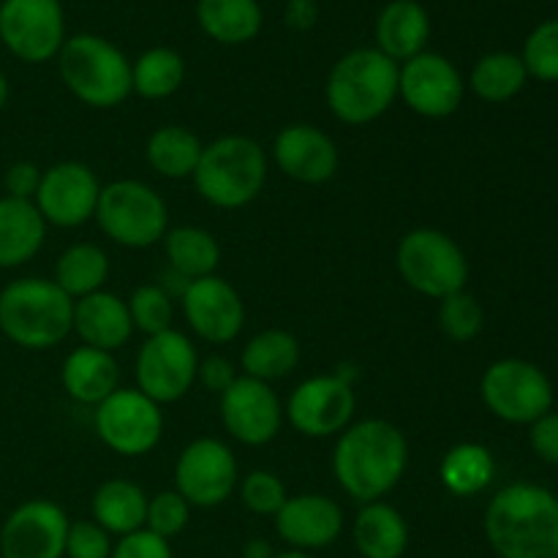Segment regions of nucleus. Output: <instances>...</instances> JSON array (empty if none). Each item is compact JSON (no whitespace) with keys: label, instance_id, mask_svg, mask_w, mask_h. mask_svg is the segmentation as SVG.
Wrapping results in <instances>:
<instances>
[{"label":"nucleus","instance_id":"32","mask_svg":"<svg viewBox=\"0 0 558 558\" xmlns=\"http://www.w3.org/2000/svg\"><path fill=\"white\" fill-rule=\"evenodd\" d=\"M196 20L218 44H245L262 31V9L256 0H199Z\"/></svg>","mask_w":558,"mask_h":558},{"label":"nucleus","instance_id":"27","mask_svg":"<svg viewBox=\"0 0 558 558\" xmlns=\"http://www.w3.org/2000/svg\"><path fill=\"white\" fill-rule=\"evenodd\" d=\"M93 521L112 537H125L145 529L147 494L136 483L123 477L107 480L96 488L90 501Z\"/></svg>","mask_w":558,"mask_h":558},{"label":"nucleus","instance_id":"15","mask_svg":"<svg viewBox=\"0 0 558 558\" xmlns=\"http://www.w3.org/2000/svg\"><path fill=\"white\" fill-rule=\"evenodd\" d=\"M101 189V180L87 163L60 161L41 172L33 205L47 227L76 229L96 216Z\"/></svg>","mask_w":558,"mask_h":558},{"label":"nucleus","instance_id":"1","mask_svg":"<svg viewBox=\"0 0 558 558\" xmlns=\"http://www.w3.org/2000/svg\"><path fill=\"white\" fill-rule=\"evenodd\" d=\"M409 469V441L398 425L381 417L360 420L338 434L332 474L343 494L360 505L381 501Z\"/></svg>","mask_w":558,"mask_h":558},{"label":"nucleus","instance_id":"29","mask_svg":"<svg viewBox=\"0 0 558 558\" xmlns=\"http://www.w3.org/2000/svg\"><path fill=\"white\" fill-rule=\"evenodd\" d=\"M161 243L169 272L185 278V281L216 276L218 265H221V245H218L216 234L202 227H169Z\"/></svg>","mask_w":558,"mask_h":558},{"label":"nucleus","instance_id":"42","mask_svg":"<svg viewBox=\"0 0 558 558\" xmlns=\"http://www.w3.org/2000/svg\"><path fill=\"white\" fill-rule=\"evenodd\" d=\"M109 558H174L172 545L169 539L158 537V534L140 529L134 534H125L118 537V543L112 545V556Z\"/></svg>","mask_w":558,"mask_h":558},{"label":"nucleus","instance_id":"35","mask_svg":"<svg viewBox=\"0 0 558 558\" xmlns=\"http://www.w3.org/2000/svg\"><path fill=\"white\" fill-rule=\"evenodd\" d=\"M526 80L529 74L521 54L490 52L474 63L472 76H469V87L483 101L505 104L523 90Z\"/></svg>","mask_w":558,"mask_h":558},{"label":"nucleus","instance_id":"22","mask_svg":"<svg viewBox=\"0 0 558 558\" xmlns=\"http://www.w3.org/2000/svg\"><path fill=\"white\" fill-rule=\"evenodd\" d=\"M71 332L80 336L82 347L114 354L134 336L129 305H125L123 298L107 292V289L74 300V327H71Z\"/></svg>","mask_w":558,"mask_h":558},{"label":"nucleus","instance_id":"25","mask_svg":"<svg viewBox=\"0 0 558 558\" xmlns=\"http://www.w3.org/2000/svg\"><path fill=\"white\" fill-rule=\"evenodd\" d=\"M47 240V221L33 202L0 196V270L27 265Z\"/></svg>","mask_w":558,"mask_h":558},{"label":"nucleus","instance_id":"7","mask_svg":"<svg viewBox=\"0 0 558 558\" xmlns=\"http://www.w3.org/2000/svg\"><path fill=\"white\" fill-rule=\"evenodd\" d=\"M396 267L412 292L430 300L463 292L469 283L466 254L441 229L420 227L403 234L396 248Z\"/></svg>","mask_w":558,"mask_h":558},{"label":"nucleus","instance_id":"33","mask_svg":"<svg viewBox=\"0 0 558 558\" xmlns=\"http://www.w3.org/2000/svg\"><path fill=\"white\" fill-rule=\"evenodd\" d=\"M109 278V256L96 243H74L60 254L54 265L52 281L69 294L71 300H82L87 294L101 292Z\"/></svg>","mask_w":558,"mask_h":558},{"label":"nucleus","instance_id":"49","mask_svg":"<svg viewBox=\"0 0 558 558\" xmlns=\"http://www.w3.org/2000/svg\"><path fill=\"white\" fill-rule=\"evenodd\" d=\"M276 558H311L303 550H283V554H276Z\"/></svg>","mask_w":558,"mask_h":558},{"label":"nucleus","instance_id":"14","mask_svg":"<svg viewBox=\"0 0 558 558\" xmlns=\"http://www.w3.org/2000/svg\"><path fill=\"white\" fill-rule=\"evenodd\" d=\"M0 41L25 63H47L65 44V20L60 0H3Z\"/></svg>","mask_w":558,"mask_h":558},{"label":"nucleus","instance_id":"20","mask_svg":"<svg viewBox=\"0 0 558 558\" xmlns=\"http://www.w3.org/2000/svg\"><path fill=\"white\" fill-rule=\"evenodd\" d=\"M272 161L289 180L303 185H322L341 167V153L330 134L311 123H289L272 142Z\"/></svg>","mask_w":558,"mask_h":558},{"label":"nucleus","instance_id":"45","mask_svg":"<svg viewBox=\"0 0 558 558\" xmlns=\"http://www.w3.org/2000/svg\"><path fill=\"white\" fill-rule=\"evenodd\" d=\"M238 379V371H234L232 360L221 357V354H210V357L199 360V371H196V381H199L205 390L218 392L229 390V385Z\"/></svg>","mask_w":558,"mask_h":558},{"label":"nucleus","instance_id":"5","mask_svg":"<svg viewBox=\"0 0 558 558\" xmlns=\"http://www.w3.org/2000/svg\"><path fill=\"white\" fill-rule=\"evenodd\" d=\"M265 147L243 134H227L202 147L194 172V185L207 205L218 210L248 207L267 183Z\"/></svg>","mask_w":558,"mask_h":558},{"label":"nucleus","instance_id":"48","mask_svg":"<svg viewBox=\"0 0 558 558\" xmlns=\"http://www.w3.org/2000/svg\"><path fill=\"white\" fill-rule=\"evenodd\" d=\"M5 104H9V80H5V74L0 71V112L5 109Z\"/></svg>","mask_w":558,"mask_h":558},{"label":"nucleus","instance_id":"31","mask_svg":"<svg viewBox=\"0 0 558 558\" xmlns=\"http://www.w3.org/2000/svg\"><path fill=\"white\" fill-rule=\"evenodd\" d=\"M496 461L490 450L477 441H461L450 447L439 463V480L445 490H450L458 499L477 496L494 483Z\"/></svg>","mask_w":558,"mask_h":558},{"label":"nucleus","instance_id":"3","mask_svg":"<svg viewBox=\"0 0 558 558\" xmlns=\"http://www.w3.org/2000/svg\"><path fill=\"white\" fill-rule=\"evenodd\" d=\"M74 327V300L52 278H16L0 289V332L14 347L47 352Z\"/></svg>","mask_w":558,"mask_h":558},{"label":"nucleus","instance_id":"18","mask_svg":"<svg viewBox=\"0 0 558 558\" xmlns=\"http://www.w3.org/2000/svg\"><path fill=\"white\" fill-rule=\"evenodd\" d=\"M221 423L240 445L265 447L281 434L283 403L272 385L238 376L229 390L221 392Z\"/></svg>","mask_w":558,"mask_h":558},{"label":"nucleus","instance_id":"46","mask_svg":"<svg viewBox=\"0 0 558 558\" xmlns=\"http://www.w3.org/2000/svg\"><path fill=\"white\" fill-rule=\"evenodd\" d=\"M319 20V3L316 0H289L287 3V25L292 31H311Z\"/></svg>","mask_w":558,"mask_h":558},{"label":"nucleus","instance_id":"36","mask_svg":"<svg viewBox=\"0 0 558 558\" xmlns=\"http://www.w3.org/2000/svg\"><path fill=\"white\" fill-rule=\"evenodd\" d=\"M125 305H129L134 332L140 330L142 336L150 338L158 336V332L172 330L174 298L161 283H142V287H136L131 298L125 300Z\"/></svg>","mask_w":558,"mask_h":558},{"label":"nucleus","instance_id":"4","mask_svg":"<svg viewBox=\"0 0 558 558\" xmlns=\"http://www.w3.org/2000/svg\"><path fill=\"white\" fill-rule=\"evenodd\" d=\"M396 60L376 47L352 49L332 65L325 98L336 120L347 125H368L379 120L398 98Z\"/></svg>","mask_w":558,"mask_h":558},{"label":"nucleus","instance_id":"24","mask_svg":"<svg viewBox=\"0 0 558 558\" xmlns=\"http://www.w3.org/2000/svg\"><path fill=\"white\" fill-rule=\"evenodd\" d=\"M430 38V16L417 0H392L376 20V49L396 63H407L425 52Z\"/></svg>","mask_w":558,"mask_h":558},{"label":"nucleus","instance_id":"6","mask_svg":"<svg viewBox=\"0 0 558 558\" xmlns=\"http://www.w3.org/2000/svg\"><path fill=\"white\" fill-rule=\"evenodd\" d=\"M58 69L71 96L85 107H120L134 93L129 58L112 41L93 33L65 38L58 52Z\"/></svg>","mask_w":558,"mask_h":558},{"label":"nucleus","instance_id":"26","mask_svg":"<svg viewBox=\"0 0 558 558\" xmlns=\"http://www.w3.org/2000/svg\"><path fill=\"white\" fill-rule=\"evenodd\" d=\"M352 539L363 558H403L409 548V523L401 510L385 499L368 501L354 518Z\"/></svg>","mask_w":558,"mask_h":558},{"label":"nucleus","instance_id":"38","mask_svg":"<svg viewBox=\"0 0 558 558\" xmlns=\"http://www.w3.org/2000/svg\"><path fill=\"white\" fill-rule=\"evenodd\" d=\"M521 60L534 80L558 82V20L543 22L529 33Z\"/></svg>","mask_w":558,"mask_h":558},{"label":"nucleus","instance_id":"23","mask_svg":"<svg viewBox=\"0 0 558 558\" xmlns=\"http://www.w3.org/2000/svg\"><path fill=\"white\" fill-rule=\"evenodd\" d=\"M60 385L69 392L71 401L96 409L120 387L118 360L112 352L93 347L71 349L60 368Z\"/></svg>","mask_w":558,"mask_h":558},{"label":"nucleus","instance_id":"11","mask_svg":"<svg viewBox=\"0 0 558 558\" xmlns=\"http://www.w3.org/2000/svg\"><path fill=\"white\" fill-rule=\"evenodd\" d=\"M98 439L123 458H142L158 447L163 436V412L136 387H118L93 414Z\"/></svg>","mask_w":558,"mask_h":558},{"label":"nucleus","instance_id":"40","mask_svg":"<svg viewBox=\"0 0 558 558\" xmlns=\"http://www.w3.org/2000/svg\"><path fill=\"white\" fill-rule=\"evenodd\" d=\"M191 510H194V507H191L178 490H161V494L147 499L145 529L163 539H174L178 534L185 532V526H189Z\"/></svg>","mask_w":558,"mask_h":558},{"label":"nucleus","instance_id":"16","mask_svg":"<svg viewBox=\"0 0 558 558\" xmlns=\"http://www.w3.org/2000/svg\"><path fill=\"white\" fill-rule=\"evenodd\" d=\"M461 71L439 52H420L398 69V98L420 118L445 120L463 101Z\"/></svg>","mask_w":558,"mask_h":558},{"label":"nucleus","instance_id":"19","mask_svg":"<svg viewBox=\"0 0 558 558\" xmlns=\"http://www.w3.org/2000/svg\"><path fill=\"white\" fill-rule=\"evenodd\" d=\"M180 308H183L191 332L216 347L234 341L245 327L243 298L221 276L191 281L180 298Z\"/></svg>","mask_w":558,"mask_h":558},{"label":"nucleus","instance_id":"47","mask_svg":"<svg viewBox=\"0 0 558 558\" xmlns=\"http://www.w3.org/2000/svg\"><path fill=\"white\" fill-rule=\"evenodd\" d=\"M243 558H276V548L267 539L254 537L243 545Z\"/></svg>","mask_w":558,"mask_h":558},{"label":"nucleus","instance_id":"10","mask_svg":"<svg viewBox=\"0 0 558 558\" xmlns=\"http://www.w3.org/2000/svg\"><path fill=\"white\" fill-rule=\"evenodd\" d=\"M196 371H199L196 347L185 332L172 327V330L145 338L136 352V390L156 401L158 407L178 403L194 390Z\"/></svg>","mask_w":558,"mask_h":558},{"label":"nucleus","instance_id":"44","mask_svg":"<svg viewBox=\"0 0 558 558\" xmlns=\"http://www.w3.org/2000/svg\"><path fill=\"white\" fill-rule=\"evenodd\" d=\"M529 441L539 461L558 466V414L548 412L539 420H534L532 430H529Z\"/></svg>","mask_w":558,"mask_h":558},{"label":"nucleus","instance_id":"17","mask_svg":"<svg viewBox=\"0 0 558 558\" xmlns=\"http://www.w3.org/2000/svg\"><path fill=\"white\" fill-rule=\"evenodd\" d=\"M69 515L52 499H27L0 526L3 558H65Z\"/></svg>","mask_w":558,"mask_h":558},{"label":"nucleus","instance_id":"28","mask_svg":"<svg viewBox=\"0 0 558 558\" xmlns=\"http://www.w3.org/2000/svg\"><path fill=\"white\" fill-rule=\"evenodd\" d=\"M300 365V341L289 330H262L251 338L240 352V368L243 376L259 379L265 385L281 381L294 374Z\"/></svg>","mask_w":558,"mask_h":558},{"label":"nucleus","instance_id":"50","mask_svg":"<svg viewBox=\"0 0 558 558\" xmlns=\"http://www.w3.org/2000/svg\"><path fill=\"white\" fill-rule=\"evenodd\" d=\"M0 3H3V0H0Z\"/></svg>","mask_w":558,"mask_h":558},{"label":"nucleus","instance_id":"43","mask_svg":"<svg viewBox=\"0 0 558 558\" xmlns=\"http://www.w3.org/2000/svg\"><path fill=\"white\" fill-rule=\"evenodd\" d=\"M41 172L44 169H38L33 161H14L3 174L5 196H11V199L33 202V196H36L38 191V183H41Z\"/></svg>","mask_w":558,"mask_h":558},{"label":"nucleus","instance_id":"39","mask_svg":"<svg viewBox=\"0 0 558 558\" xmlns=\"http://www.w3.org/2000/svg\"><path fill=\"white\" fill-rule=\"evenodd\" d=\"M240 501L248 512L265 518H276V512L281 510L283 501L289 499L287 485L278 474L267 472V469H254V472L245 474L238 483Z\"/></svg>","mask_w":558,"mask_h":558},{"label":"nucleus","instance_id":"2","mask_svg":"<svg viewBox=\"0 0 558 558\" xmlns=\"http://www.w3.org/2000/svg\"><path fill=\"white\" fill-rule=\"evenodd\" d=\"M485 537L499 558H558V499L543 485H507L485 510Z\"/></svg>","mask_w":558,"mask_h":558},{"label":"nucleus","instance_id":"41","mask_svg":"<svg viewBox=\"0 0 558 558\" xmlns=\"http://www.w3.org/2000/svg\"><path fill=\"white\" fill-rule=\"evenodd\" d=\"M112 534L104 532L96 521H71L65 534V558H109Z\"/></svg>","mask_w":558,"mask_h":558},{"label":"nucleus","instance_id":"30","mask_svg":"<svg viewBox=\"0 0 558 558\" xmlns=\"http://www.w3.org/2000/svg\"><path fill=\"white\" fill-rule=\"evenodd\" d=\"M202 140L185 125H158L145 145V158L153 172L167 180L194 178L202 156Z\"/></svg>","mask_w":558,"mask_h":558},{"label":"nucleus","instance_id":"34","mask_svg":"<svg viewBox=\"0 0 558 558\" xmlns=\"http://www.w3.org/2000/svg\"><path fill=\"white\" fill-rule=\"evenodd\" d=\"M185 82V60L169 47H153L131 63V90L147 101L174 96Z\"/></svg>","mask_w":558,"mask_h":558},{"label":"nucleus","instance_id":"37","mask_svg":"<svg viewBox=\"0 0 558 558\" xmlns=\"http://www.w3.org/2000/svg\"><path fill=\"white\" fill-rule=\"evenodd\" d=\"M439 330L445 332L450 341L456 343H469L483 332L485 327V311L480 305L477 298L463 289V292L450 294V298L439 300Z\"/></svg>","mask_w":558,"mask_h":558},{"label":"nucleus","instance_id":"8","mask_svg":"<svg viewBox=\"0 0 558 558\" xmlns=\"http://www.w3.org/2000/svg\"><path fill=\"white\" fill-rule=\"evenodd\" d=\"M96 223L123 248H150L169 232V207L153 185L142 180H112L101 189Z\"/></svg>","mask_w":558,"mask_h":558},{"label":"nucleus","instance_id":"12","mask_svg":"<svg viewBox=\"0 0 558 558\" xmlns=\"http://www.w3.org/2000/svg\"><path fill=\"white\" fill-rule=\"evenodd\" d=\"M357 396L347 376L322 374L300 381L283 407V417L305 439L338 436L352 425Z\"/></svg>","mask_w":558,"mask_h":558},{"label":"nucleus","instance_id":"21","mask_svg":"<svg viewBox=\"0 0 558 558\" xmlns=\"http://www.w3.org/2000/svg\"><path fill=\"white\" fill-rule=\"evenodd\" d=\"M276 532L289 550H325L343 532V510L336 499L322 494L289 496L276 512Z\"/></svg>","mask_w":558,"mask_h":558},{"label":"nucleus","instance_id":"9","mask_svg":"<svg viewBox=\"0 0 558 558\" xmlns=\"http://www.w3.org/2000/svg\"><path fill=\"white\" fill-rule=\"evenodd\" d=\"M480 396L494 417L512 425H532L554 407V387L545 371L518 357L488 365L480 381Z\"/></svg>","mask_w":558,"mask_h":558},{"label":"nucleus","instance_id":"13","mask_svg":"<svg viewBox=\"0 0 558 558\" xmlns=\"http://www.w3.org/2000/svg\"><path fill=\"white\" fill-rule=\"evenodd\" d=\"M240 469L232 447L213 436H202L183 447L174 463V490L191 507H221L238 490Z\"/></svg>","mask_w":558,"mask_h":558}]
</instances>
